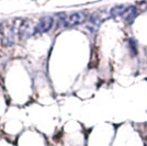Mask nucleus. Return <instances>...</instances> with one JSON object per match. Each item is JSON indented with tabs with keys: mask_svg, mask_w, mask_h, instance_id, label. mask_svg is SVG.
Listing matches in <instances>:
<instances>
[{
	"mask_svg": "<svg viewBox=\"0 0 147 146\" xmlns=\"http://www.w3.org/2000/svg\"><path fill=\"white\" fill-rule=\"evenodd\" d=\"M0 39L3 45L11 46L16 41V26L14 25L0 24Z\"/></svg>",
	"mask_w": 147,
	"mask_h": 146,
	"instance_id": "nucleus-1",
	"label": "nucleus"
},
{
	"mask_svg": "<svg viewBox=\"0 0 147 146\" xmlns=\"http://www.w3.org/2000/svg\"><path fill=\"white\" fill-rule=\"evenodd\" d=\"M86 20L87 13L82 12V11H78V12L70 13L69 16L65 17V18H61V23L65 28H71V26H75V25L84 23Z\"/></svg>",
	"mask_w": 147,
	"mask_h": 146,
	"instance_id": "nucleus-2",
	"label": "nucleus"
},
{
	"mask_svg": "<svg viewBox=\"0 0 147 146\" xmlns=\"http://www.w3.org/2000/svg\"><path fill=\"white\" fill-rule=\"evenodd\" d=\"M54 24V18L53 17H43L40 20V22L35 25L33 30V35H38L49 32Z\"/></svg>",
	"mask_w": 147,
	"mask_h": 146,
	"instance_id": "nucleus-3",
	"label": "nucleus"
},
{
	"mask_svg": "<svg viewBox=\"0 0 147 146\" xmlns=\"http://www.w3.org/2000/svg\"><path fill=\"white\" fill-rule=\"evenodd\" d=\"M105 19L107 18H105V16L103 14L102 11H97V12L92 13L91 16L89 17V19H88V23H87L88 30L91 31V32L97 31Z\"/></svg>",
	"mask_w": 147,
	"mask_h": 146,
	"instance_id": "nucleus-4",
	"label": "nucleus"
},
{
	"mask_svg": "<svg viewBox=\"0 0 147 146\" xmlns=\"http://www.w3.org/2000/svg\"><path fill=\"white\" fill-rule=\"evenodd\" d=\"M137 14H138L137 8L134 6H129L126 8V10H125V12L123 13L122 17L124 18V21H125L126 24H132L134 22L135 18L137 17Z\"/></svg>",
	"mask_w": 147,
	"mask_h": 146,
	"instance_id": "nucleus-5",
	"label": "nucleus"
},
{
	"mask_svg": "<svg viewBox=\"0 0 147 146\" xmlns=\"http://www.w3.org/2000/svg\"><path fill=\"white\" fill-rule=\"evenodd\" d=\"M126 8H127V7L125 6V5H119V6H115L114 8L111 9V11H110L111 17H113V18L122 17L123 13L125 12V10H126Z\"/></svg>",
	"mask_w": 147,
	"mask_h": 146,
	"instance_id": "nucleus-6",
	"label": "nucleus"
}]
</instances>
